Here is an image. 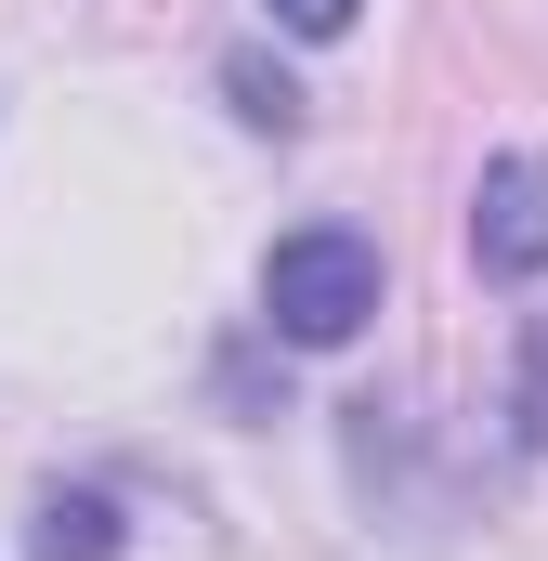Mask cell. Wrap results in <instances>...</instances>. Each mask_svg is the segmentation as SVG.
Segmentation results:
<instances>
[{
  "instance_id": "6da1fadb",
  "label": "cell",
  "mask_w": 548,
  "mask_h": 561,
  "mask_svg": "<svg viewBox=\"0 0 548 561\" xmlns=\"http://www.w3.org/2000/svg\"><path fill=\"white\" fill-rule=\"evenodd\" d=\"M262 313L274 340H300V353H340L366 313H379V249L353 236V222H313V236H287L262 262Z\"/></svg>"
},
{
  "instance_id": "277c9868",
  "label": "cell",
  "mask_w": 548,
  "mask_h": 561,
  "mask_svg": "<svg viewBox=\"0 0 548 561\" xmlns=\"http://www.w3.org/2000/svg\"><path fill=\"white\" fill-rule=\"evenodd\" d=\"M222 79H236V118H249V131H300V92H287V79H274L262 53H236V66H222Z\"/></svg>"
},
{
  "instance_id": "7a4b0ae2",
  "label": "cell",
  "mask_w": 548,
  "mask_h": 561,
  "mask_svg": "<svg viewBox=\"0 0 548 561\" xmlns=\"http://www.w3.org/2000/svg\"><path fill=\"white\" fill-rule=\"evenodd\" d=\"M470 262L483 275H548V157H496L483 196H470Z\"/></svg>"
},
{
  "instance_id": "8992f818",
  "label": "cell",
  "mask_w": 548,
  "mask_h": 561,
  "mask_svg": "<svg viewBox=\"0 0 548 561\" xmlns=\"http://www.w3.org/2000/svg\"><path fill=\"white\" fill-rule=\"evenodd\" d=\"M523 444H548V327L523 340Z\"/></svg>"
},
{
  "instance_id": "3957f363",
  "label": "cell",
  "mask_w": 548,
  "mask_h": 561,
  "mask_svg": "<svg viewBox=\"0 0 548 561\" xmlns=\"http://www.w3.org/2000/svg\"><path fill=\"white\" fill-rule=\"evenodd\" d=\"M39 561H118V510L105 496H53L39 510Z\"/></svg>"
},
{
  "instance_id": "5b68a950",
  "label": "cell",
  "mask_w": 548,
  "mask_h": 561,
  "mask_svg": "<svg viewBox=\"0 0 548 561\" xmlns=\"http://www.w3.org/2000/svg\"><path fill=\"white\" fill-rule=\"evenodd\" d=\"M353 13H366V0H274V26H287V39H340Z\"/></svg>"
}]
</instances>
